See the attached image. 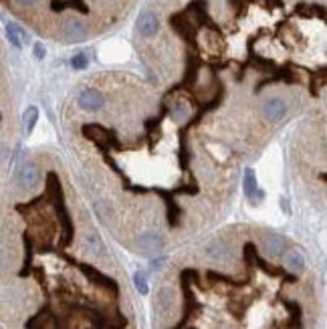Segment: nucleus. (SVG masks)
<instances>
[{
  "label": "nucleus",
  "mask_w": 327,
  "mask_h": 329,
  "mask_svg": "<svg viewBox=\"0 0 327 329\" xmlns=\"http://www.w3.org/2000/svg\"><path fill=\"white\" fill-rule=\"evenodd\" d=\"M34 32L79 44L114 30L134 10L138 0H0Z\"/></svg>",
  "instance_id": "obj_1"
},
{
  "label": "nucleus",
  "mask_w": 327,
  "mask_h": 329,
  "mask_svg": "<svg viewBox=\"0 0 327 329\" xmlns=\"http://www.w3.org/2000/svg\"><path fill=\"white\" fill-rule=\"evenodd\" d=\"M34 54H36V59H42V57H44V46H42L40 42L34 44Z\"/></svg>",
  "instance_id": "obj_13"
},
{
  "label": "nucleus",
  "mask_w": 327,
  "mask_h": 329,
  "mask_svg": "<svg viewBox=\"0 0 327 329\" xmlns=\"http://www.w3.org/2000/svg\"><path fill=\"white\" fill-rule=\"evenodd\" d=\"M138 248L142 250V254L154 256V254H160V252H162L164 240H162V236H160L158 232L148 230V232H142V234L138 236Z\"/></svg>",
  "instance_id": "obj_3"
},
{
  "label": "nucleus",
  "mask_w": 327,
  "mask_h": 329,
  "mask_svg": "<svg viewBox=\"0 0 327 329\" xmlns=\"http://www.w3.org/2000/svg\"><path fill=\"white\" fill-rule=\"evenodd\" d=\"M36 118H38V114H36V107H28V109H26V114H24L26 132H30V130L34 128V124H36Z\"/></svg>",
  "instance_id": "obj_10"
},
{
  "label": "nucleus",
  "mask_w": 327,
  "mask_h": 329,
  "mask_svg": "<svg viewBox=\"0 0 327 329\" xmlns=\"http://www.w3.org/2000/svg\"><path fill=\"white\" fill-rule=\"evenodd\" d=\"M285 264H287L291 270L299 272V270H303V268H305V258H303V254H301V252L291 250V252H287V254H285Z\"/></svg>",
  "instance_id": "obj_7"
},
{
  "label": "nucleus",
  "mask_w": 327,
  "mask_h": 329,
  "mask_svg": "<svg viewBox=\"0 0 327 329\" xmlns=\"http://www.w3.org/2000/svg\"><path fill=\"white\" fill-rule=\"evenodd\" d=\"M134 283H136V289H138L142 295L148 293V281H146V275H144V272H136V275H134Z\"/></svg>",
  "instance_id": "obj_11"
},
{
  "label": "nucleus",
  "mask_w": 327,
  "mask_h": 329,
  "mask_svg": "<svg viewBox=\"0 0 327 329\" xmlns=\"http://www.w3.org/2000/svg\"><path fill=\"white\" fill-rule=\"evenodd\" d=\"M85 240H87V246L91 248V252H95V254H101V252H103V242H101V238H99L95 232L87 234Z\"/></svg>",
  "instance_id": "obj_9"
},
{
  "label": "nucleus",
  "mask_w": 327,
  "mask_h": 329,
  "mask_svg": "<svg viewBox=\"0 0 327 329\" xmlns=\"http://www.w3.org/2000/svg\"><path fill=\"white\" fill-rule=\"evenodd\" d=\"M264 246H266V252L272 254V256H279L285 252V238L279 236V234H268L266 240H264Z\"/></svg>",
  "instance_id": "obj_6"
},
{
  "label": "nucleus",
  "mask_w": 327,
  "mask_h": 329,
  "mask_svg": "<svg viewBox=\"0 0 327 329\" xmlns=\"http://www.w3.org/2000/svg\"><path fill=\"white\" fill-rule=\"evenodd\" d=\"M73 67L75 69H85L87 67V59H85V54H77V57H73Z\"/></svg>",
  "instance_id": "obj_12"
},
{
  "label": "nucleus",
  "mask_w": 327,
  "mask_h": 329,
  "mask_svg": "<svg viewBox=\"0 0 327 329\" xmlns=\"http://www.w3.org/2000/svg\"><path fill=\"white\" fill-rule=\"evenodd\" d=\"M244 192H246L248 198H252L254 192H256V182H254L252 170H246V172H244Z\"/></svg>",
  "instance_id": "obj_8"
},
{
  "label": "nucleus",
  "mask_w": 327,
  "mask_h": 329,
  "mask_svg": "<svg viewBox=\"0 0 327 329\" xmlns=\"http://www.w3.org/2000/svg\"><path fill=\"white\" fill-rule=\"evenodd\" d=\"M204 252H206V256H210L214 260H228L230 254H232L230 248H228V244L224 240H212V242H208L204 246Z\"/></svg>",
  "instance_id": "obj_4"
},
{
  "label": "nucleus",
  "mask_w": 327,
  "mask_h": 329,
  "mask_svg": "<svg viewBox=\"0 0 327 329\" xmlns=\"http://www.w3.org/2000/svg\"><path fill=\"white\" fill-rule=\"evenodd\" d=\"M174 305V291L170 287H164L160 289V293L156 295V309L162 313V315H166Z\"/></svg>",
  "instance_id": "obj_5"
},
{
  "label": "nucleus",
  "mask_w": 327,
  "mask_h": 329,
  "mask_svg": "<svg viewBox=\"0 0 327 329\" xmlns=\"http://www.w3.org/2000/svg\"><path fill=\"white\" fill-rule=\"evenodd\" d=\"M14 182L22 190H32L40 182V172H38V168L34 166L32 162H24V164H20V166H18V170L14 172Z\"/></svg>",
  "instance_id": "obj_2"
}]
</instances>
